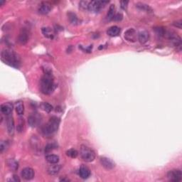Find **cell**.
<instances>
[{
	"mask_svg": "<svg viewBox=\"0 0 182 182\" xmlns=\"http://www.w3.org/2000/svg\"><path fill=\"white\" fill-rule=\"evenodd\" d=\"M5 3V1H0V6H2Z\"/></svg>",
	"mask_w": 182,
	"mask_h": 182,
	"instance_id": "38",
	"label": "cell"
},
{
	"mask_svg": "<svg viewBox=\"0 0 182 182\" xmlns=\"http://www.w3.org/2000/svg\"><path fill=\"white\" fill-rule=\"evenodd\" d=\"M7 164H8V167H9V169H11V170L15 171L18 169V167H19V164H18V162H16L15 160H9L7 161Z\"/></svg>",
	"mask_w": 182,
	"mask_h": 182,
	"instance_id": "26",
	"label": "cell"
},
{
	"mask_svg": "<svg viewBox=\"0 0 182 182\" xmlns=\"http://www.w3.org/2000/svg\"><path fill=\"white\" fill-rule=\"evenodd\" d=\"M124 37L129 42L134 43L137 41V34L134 29H129L124 33Z\"/></svg>",
	"mask_w": 182,
	"mask_h": 182,
	"instance_id": "8",
	"label": "cell"
},
{
	"mask_svg": "<svg viewBox=\"0 0 182 182\" xmlns=\"http://www.w3.org/2000/svg\"><path fill=\"white\" fill-rule=\"evenodd\" d=\"M24 119L22 120V119L21 118L19 124V125L17 126V131L19 132H23V130H24Z\"/></svg>",
	"mask_w": 182,
	"mask_h": 182,
	"instance_id": "33",
	"label": "cell"
},
{
	"mask_svg": "<svg viewBox=\"0 0 182 182\" xmlns=\"http://www.w3.org/2000/svg\"><path fill=\"white\" fill-rule=\"evenodd\" d=\"M80 154L81 158L86 162H92L95 159V153L93 149L85 145H82L81 147Z\"/></svg>",
	"mask_w": 182,
	"mask_h": 182,
	"instance_id": "4",
	"label": "cell"
},
{
	"mask_svg": "<svg viewBox=\"0 0 182 182\" xmlns=\"http://www.w3.org/2000/svg\"><path fill=\"white\" fill-rule=\"evenodd\" d=\"M155 32L156 34H157L159 36L162 37V36H165V34H166V31H165V29L163 28V27H156V28H155Z\"/></svg>",
	"mask_w": 182,
	"mask_h": 182,
	"instance_id": "30",
	"label": "cell"
},
{
	"mask_svg": "<svg viewBox=\"0 0 182 182\" xmlns=\"http://www.w3.org/2000/svg\"><path fill=\"white\" fill-rule=\"evenodd\" d=\"M128 1H126V0H123V1L120 2V6L121 8H122V9L126 10L127 9V6H128Z\"/></svg>",
	"mask_w": 182,
	"mask_h": 182,
	"instance_id": "35",
	"label": "cell"
},
{
	"mask_svg": "<svg viewBox=\"0 0 182 182\" xmlns=\"http://www.w3.org/2000/svg\"><path fill=\"white\" fill-rule=\"evenodd\" d=\"M52 9V5L51 3L48 2H43L41 3V5H39V12L41 14H49L51 10Z\"/></svg>",
	"mask_w": 182,
	"mask_h": 182,
	"instance_id": "12",
	"label": "cell"
},
{
	"mask_svg": "<svg viewBox=\"0 0 182 182\" xmlns=\"http://www.w3.org/2000/svg\"><path fill=\"white\" fill-rule=\"evenodd\" d=\"M42 33L45 37H46L48 39H53V31L52 30L51 28L50 27H43L41 29Z\"/></svg>",
	"mask_w": 182,
	"mask_h": 182,
	"instance_id": "20",
	"label": "cell"
},
{
	"mask_svg": "<svg viewBox=\"0 0 182 182\" xmlns=\"http://www.w3.org/2000/svg\"><path fill=\"white\" fill-rule=\"evenodd\" d=\"M173 25L175 27H177V28L181 29V27H182V20L181 19L177 20V22H174L173 23Z\"/></svg>",
	"mask_w": 182,
	"mask_h": 182,
	"instance_id": "36",
	"label": "cell"
},
{
	"mask_svg": "<svg viewBox=\"0 0 182 182\" xmlns=\"http://www.w3.org/2000/svg\"><path fill=\"white\" fill-rule=\"evenodd\" d=\"M41 108L43 111L46 112H51L53 110V106L51 104L48 103V102H43L41 105Z\"/></svg>",
	"mask_w": 182,
	"mask_h": 182,
	"instance_id": "27",
	"label": "cell"
},
{
	"mask_svg": "<svg viewBox=\"0 0 182 182\" xmlns=\"http://www.w3.org/2000/svg\"><path fill=\"white\" fill-rule=\"evenodd\" d=\"M40 88L41 93L45 95H50L54 91L56 85L54 83L53 77L51 72H46L41 80Z\"/></svg>",
	"mask_w": 182,
	"mask_h": 182,
	"instance_id": "2",
	"label": "cell"
},
{
	"mask_svg": "<svg viewBox=\"0 0 182 182\" xmlns=\"http://www.w3.org/2000/svg\"><path fill=\"white\" fill-rule=\"evenodd\" d=\"M138 40L142 44L147 43L149 39V34L147 31H142L137 34Z\"/></svg>",
	"mask_w": 182,
	"mask_h": 182,
	"instance_id": "16",
	"label": "cell"
},
{
	"mask_svg": "<svg viewBox=\"0 0 182 182\" xmlns=\"http://www.w3.org/2000/svg\"><path fill=\"white\" fill-rule=\"evenodd\" d=\"M60 125V120L57 117H51L49 122L42 128V133L46 137H50L56 132Z\"/></svg>",
	"mask_w": 182,
	"mask_h": 182,
	"instance_id": "3",
	"label": "cell"
},
{
	"mask_svg": "<svg viewBox=\"0 0 182 182\" xmlns=\"http://www.w3.org/2000/svg\"><path fill=\"white\" fill-rule=\"evenodd\" d=\"M68 18L69 22H70L71 24H73V25L78 24L79 19H78V16H77L76 14L74 13V12H69L68 13Z\"/></svg>",
	"mask_w": 182,
	"mask_h": 182,
	"instance_id": "21",
	"label": "cell"
},
{
	"mask_svg": "<svg viewBox=\"0 0 182 182\" xmlns=\"http://www.w3.org/2000/svg\"><path fill=\"white\" fill-rule=\"evenodd\" d=\"M7 132L9 135L13 136L14 134V129H15V125H14V120L13 117L8 115L7 118Z\"/></svg>",
	"mask_w": 182,
	"mask_h": 182,
	"instance_id": "14",
	"label": "cell"
},
{
	"mask_svg": "<svg viewBox=\"0 0 182 182\" xmlns=\"http://www.w3.org/2000/svg\"><path fill=\"white\" fill-rule=\"evenodd\" d=\"M61 169V166L58 164H51V165L48 167L47 172L49 175L55 176L57 175Z\"/></svg>",
	"mask_w": 182,
	"mask_h": 182,
	"instance_id": "15",
	"label": "cell"
},
{
	"mask_svg": "<svg viewBox=\"0 0 182 182\" xmlns=\"http://www.w3.org/2000/svg\"><path fill=\"white\" fill-rule=\"evenodd\" d=\"M167 178L169 181L179 182L182 180V172L180 169H172L167 173Z\"/></svg>",
	"mask_w": 182,
	"mask_h": 182,
	"instance_id": "6",
	"label": "cell"
},
{
	"mask_svg": "<svg viewBox=\"0 0 182 182\" xmlns=\"http://www.w3.org/2000/svg\"><path fill=\"white\" fill-rule=\"evenodd\" d=\"M46 160L47 161L49 164H58L59 162V156L55 154H48L46 156Z\"/></svg>",
	"mask_w": 182,
	"mask_h": 182,
	"instance_id": "23",
	"label": "cell"
},
{
	"mask_svg": "<svg viewBox=\"0 0 182 182\" xmlns=\"http://www.w3.org/2000/svg\"><path fill=\"white\" fill-rule=\"evenodd\" d=\"M40 118L36 115H31L28 118V122L29 125H30L31 127H35L39 125V123L40 122Z\"/></svg>",
	"mask_w": 182,
	"mask_h": 182,
	"instance_id": "17",
	"label": "cell"
},
{
	"mask_svg": "<svg viewBox=\"0 0 182 182\" xmlns=\"http://www.w3.org/2000/svg\"><path fill=\"white\" fill-rule=\"evenodd\" d=\"M8 147H9V142L7 141H2L0 143V152L1 153H4L5 151H7Z\"/></svg>",
	"mask_w": 182,
	"mask_h": 182,
	"instance_id": "28",
	"label": "cell"
},
{
	"mask_svg": "<svg viewBox=\"0 0 182 182\" xmlns=\"http://www.w3.org/2000/svg\"><path fill=\"white\" fill-rule=\"evenodd\" d=\"M115 14V5H111L110 6V8H109L108 14H107V19L109 21L112 20Z\"/></svg>",
	"mask_w": 182,
	"mask_h": 182,
	"instance_id": "25",
	"label": "cell"
},
{
	"mask_svg": "<svg viewBox=\"0 0 182 182\" xmlns=\"http://www.w3.org/2000/svg\"><path fill=\"white\" fill-rule=\"evenodd\" d=\"M88 5L89 2L87 1H81L80 3H79V7H80L81 9L85 10V9H88Z\"/></svg>",
	"mask_w": 182,
	"mask_h": 182,
	"instance_id": "32",
	"label": "cell"
},
{
	"mask_svg": "<svg viewBox=\"0 0 182 182\" xmlns=\"http://www.w3.org/2000/svg\"><path fill=\"white\" fill-rule=\"evenodd\" d=\"M168 34V38L171 43H173V46L179 47L181 49V39L177 33L174 32H169L167 33Z\"/></svg>",
	"mask_w": 182,
	"mask_h": 182,
	"instance_id": "7",
	"label": "cell"
},
{
	"mask_svg": "<svg viewBox=\"0 0 182 182\" xmlns=\"http://www.w3.org/2000/svg\"><path fill=\"white\" fill-rule=\"evenodd\" d=\"M21 175L23 179L26 180V181H29L33 179L35 176L34 171L33 169L30 168V167H26V168L23 169L22 172H21Z\"/></svg>",
	"mask_w": 182,
	"mask_h": 182,
	"instance_id": "9",
	"label": "cell"
},
{
	"mask_svg": "<svg viewBox=\"0 0 182 182\" xmlns=\"http://www.w3.org/2000/svg\"><path fill=\"white\" fill-rule=\"evenodd\" d=\"M56 145L55 144H47L46 146L44 151L45 153H50V152L53 151L54 149H56Z\"/></svg>",
	"mask_w": 182,
	"mask_h": 182,
	"instance_id": "31",
	"label": "cell"
},
{
	"mask_svg": "<svg viewBox=\"0 0 182 182\" xmlns=\"http://www.w3.org/2000/svg\"><path fill=\"white\" fill-rule=\"evenodd\" d=\"M1 59L5 64L14 68H19L21 65L19 56L11 49H6L1 53Z\"/></svg>",
	"mask_w": 182,
	"mask_h": 182,
	"instance_id": "1",
	"label": "cell"
},
{
	"mask_svg": "<svg viewBox=\"0 0 182 182\" xmlns=\"http://www.w3.org/2000/svg\"><path fill=\"white\" fill-rule=\"evenodd\" d=\"M100 164L104 167L107 170H112L115 168V164L110 159L107 157H100Z\"/></svg>",
	"mask_w": 182,
	"mask_h": 182,
	"instance_id": "11",
	"label": "cell"
},
{
	"mask_svg": "<svg viewBox=\"0 0 182 182\" xmlns=\"http://www.w3.org/2000/svg\"><path fill=\"white\" fill-rule=\"evenodd\" d=\"M29 39V33L27 29L25 28L22 29L21 30L19 35L18 36V41L20 44L24 45L28 42Z\"/></svg>",
	"mask_w": 182,
	"mask_h": 182,
	"instance_id": "10",
	"label": "cell"
},
{
	"mask_svg": "<svg viewBox=\"0 0 182 182\" xmlns=\"http://www.w3.org/2000/svg\"><path fill=\"white\" fill-rule=\"evenodd\" d=\"M108 4V1H92L89 2L88 9L91 12L98 13L101 11V9Z\"/></svg>",
	"mask_w": 182,
	"mask_h": 182,
	"instance_id": "5",
	"label": "cell"
},
{
	"mask_svg": "<svg viewBox=\"0 0 182 182\" xmlns=\"http://www.w3.org/2000/svg\"><path fill=\"white\" fill-rule=\"evenodd\" d=\"M15 110L16 113H17L19 115H22L24 112V103L22 101H18L16 102L15 104Z\"/></svg>",
	"mask_w": 182,
	"mask_h": 182,
	"instance_id": "24",
	"label": "cell"
},
{
	"mask_svg": "<svg viewBox=\"0 0 182 182\" xmlns=\"http://www.w3.org/2000/svg\"><path fill=\"white\" fill-rule=\"evenodd\" d=\"M66 155L71 158H76L78 155V152L74 149H70L66 152Z\"/></svg>",
	"mask_w": 182,
	"mask_h": 182,
	"instance_id": "29",
	"label": "cell"
},
{
	"mask_svg": "<svg viewBox=\"0 0 182 182\" xmlns=\"http://www.w3.org/2000/svg\"><path fill=\"white\" fill-rule=\"evenodd\" d=\"M13 104L10 102H5V103L2 104L1 105V111L5 115H10L13 111Z\"/></svg>",
	"mask_w": 182,
	"mask_h": 182,
	"instance_id": "13",
	"label": "cell"
},
{
	"mask_svg": "<svg viewBox=\"0 0 182 182\" xmlns=\"http://www.w3.org/2000/svg\"><path fill=\"white\" fill-rule=\"evenodd\" d=\"M135 5H136V7H137L138 9L141 10V11L147 12H151L152 11V8L150 7L149 5H147V4H144L142 2H138Z\"/></svg>",
	"mask_w": 182,
	"mask_h": 182,
	"instance_id": "22",
	"label": "cell"
},
{
	"mask_svg": "<svg viewBox=\"0 0 182 182\" xmlns=\"http://www.w3.org/2000/svg\"><path fill=\"white\" fill-rule=\"evenodd\" d=\"M14 181H19L20 180H19V179L18 178V176H16V175H14Z\"/></svg>",
	"mask_w": 182,
	"mask_h": 182,
	"instance_id": "37",
	"label": "cell"
},
{
	"mask_svg": "<svg viewBox=\"0 0 182 182\" xmlns=\"http://www.w3.org/2000/svg\"><path fill=\"white\" fill-rule=\"evenodd\" d=\"M78 175L83 179H86L91 176V171L86 167H81L78 170Z\"/></svg>",
	"mask_w": 182,
	"mask_h": 182,
	"instance_id": "18",
	"label": "cell"
},
{
	"mask_svg": "<svg viewBox=\"0 0 182 182\" xmlns=\"http://www.w3.org/2000/svg\"><path fill=\"white\" fill-rule=\"evenodd\" d=\"M122 18H123L122 14H120V13H118V14H115V16H114L113 19H112V20L115 21V22H120V21H121L122 19Z\"/></svg>",
	"mask_w": 182,
	"mask_h": 182,
	"instance_id": "34",
	"label": "cell"
},
{
	"mask_svg": "<svg viewBox=\"0 0 182 182\" xmlns=\"http://www.w3.org/2000/svg\"><path fill=\"white\" fill-rule=\"evenodd\" d=\"M107 33H108V36L112 37L118 36L120 33V28L118 26H112L108 29Z\"/></svg>",
	"mask_w": 182,
	"mask_h": 182,
	"instance_id": "19",
	"label": "cell"
}]
</instances>
